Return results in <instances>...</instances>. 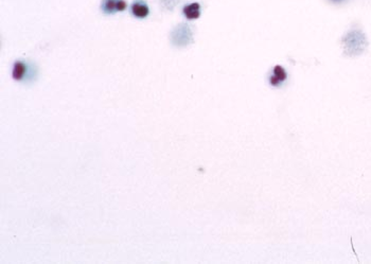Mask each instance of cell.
<instances>
[{
  "label": "cell",
  "mask_w": 371,
  "mask_h": 264,
  "mask_svg": "<svg viewBox=\"0 0 371 264\" xmlns=\"http://www.w3.org/2000/svg\"><path fill=\"white\" fill-rule=\"evenodd\" d=\"M126 9V2L124 0H103L101 3V10L106 15H112L118 12H122Z\"/></svg>",
  "instance_id": "6da1fadb"
},
{
  "label": "cell",
  "mask_w": 371,
  "mask_h": 264,
  "mask_svg": "<svg viewBox=\"0 0 371 264\" xmlns=\"http://www.w3.org/2000/svg\"><path fill=\"white\" fill-rule=\"evenodd\" d=\"M131 12L137 19H145L150 14V9L144 0H135L131 5Z\"/></svg>",
  "instance_id": "7a4b0ae2"
},
{
  "label": "cell",
  "mask_w": 371,
  "mask_h": 264,
  "mask_svg": "<svg viewBox=\"0 0 371 264\" xmlns=\"http://www.w3.org/2000/svg\"><path fill=\"white\" fill-rule=\"evenodd\" d=\"M288 79V74L285 69L280 65L275 66L273 70V74L270 76V84L272 86H280L281 84Z\"/></svg>",
  "instance_id": "3957f363"
},
{
  "label": "cell",
  "mask_w": 371,
  "mask_h": 264,
  "mask_svg": "<svg viewBox=\"0 0 371 264\" xmlns=\"http://www.w3.org/2000/svg\"><path fill=\"white\" fill-rule=\"evenodd\" d=\"M182 12L188 19H197L200 16V5L197 2L190 3L186 5Z\"/></svg>",
  "instance_id": "277c9868"
},
{
  "label": "cell",
  "mask_w": 371,
  "mask_h": 264,
  "mask_svg": "<svg viewBox=\"0 0 371 264\" xmlns=\"http://www.w3.org/2000/svg\"><path fill=\"white\" fill-rule=\"evenodd\" d=\"M27 71H28V65L26 63L20 62V61L16 62L13 68L14 80H17V81L23 80V77H25L27 75Z\"/></svg>",
  "instance_id": "5b68a950"
},
{
  "label": "cell",
  "mask_w": 371,
  "mask_h": 264,
  "mask_svg": "<svg viewBox=\"0 0 371 264\" xmlns=\"http://www.w3.org/2000/svg\"><path fill=\"white\" fill-rule=\"evenodd\" d=\"M333 1H339V0H333Z\"/></svg>",
  "instance_id": "8992f818"
}]
</instances>
